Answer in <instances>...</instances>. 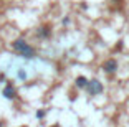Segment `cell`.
Returning a JSON list of instances; mask_svg holds the SVG:
<instances>
[{
    "mask_svg": "<svg viewBox=\"0 0 129 127\" xmlns=\"http://www.w3.org/2000/svg\"><path fill=\"white\" fill-rule=\"evenodd\" d=\"M113 2H116V4H118V2H121V0H113Z\"/></svg>",
    "mask_w": 129,
    "mask_h": 127,
    "instance_id": "14",
    "label": "cell"
},
{
    "mask_svg": "<svg viewBox=\"0 0 129 127\" xmlns=\"http://www.w3.org/2000/svg\"><path fill=\"white\" fill-rule=\"evenodd\" d=\"M101 69L106 74H116L118 73V69H119V61L116 60V58H108V60H104L101 63Z\"/></svg>",
    "mask_w": 129,
    "mask_h": 127,
    "instance_id": "3",
    "label": "cell"
},
{
    "mask_svg": "<svg viewBox=\"0 0 129 127\" xmlns=\"http://www.w3.org/2000/svg\"><path fill=\"white\" fill-rule=\"evenodd\" d=\"M2 82H7V73L5 71H0V84Z\"/></svg>",
    "mask_w": 129,
    "mask_h": 127,
    "instance_id": "10",
    "label": "cell"
},
{
    "mask_svg": "<svg viewBox=\"0 0 129 127\" xmlns=\"http://www.w3.org/2000/svg\"><path fill=\"white\" fill-rule=\"evenodd\" d=\"M0 127H5V122H4V120H0Z\"/></svg>",
    "mask_w": 129,
    "mask_h": 127,
    "instance_id": "13",
    "label": "cell"
},
{
    "mask_svg": "<svg viewBox=\"0 0 129 127\" xmlns=\"http://www.w3.org/2000/svg\"><path fill=\"white\" fill-rule=\"evenodd\" d=\"M15 76L18 81H25V79L28 78V71H27V68L25 66H18L17 68V71H15Z\"/></svg>",
    "mask_w": 129,
    "mask_h": 127,
    "instance_id": "7",
    "label": "cell"
},
{
    "mask_svg": "<svg viewBox=\"0 0 129 127\" xmlns=\"http://www.w3.org/2000/svg\"><path fill=\"white\" fill-rule=\"evenodd\" d=\"M86 93H88V96L96 97V96H99V94L104 93V84H103L98 78H93V79H89V81H88Z\"/></svg>",
    "mask_w": 129,
    "mask_h": 127,
    "instance_id": "2",
    "label": "cell"
},
{
    "mask_svg": "<svg viewBox=\"0 0 129 127\" xmlns=\"http://www.w3.org/2000/svg\"><path fill=\"white\" fill-rule=\"evenodd\" d=\"M2 97L7 99V101H15L18 97V91H17V88L12 82H7L4 86V89H2Z\"/></svg>",
    "mask_w": 129,
    "mask_h": 127,
    "instance_id": "5",
    "label": "cell"
},
{
    "mask_svg": "<svg viewBox=\"0 0 129 127\" xmlns=\"http://www.w3.org/2000/svg\"><path fill=\"white\" fill-rule=\"evenodd\" d=\"M20 127H28V125H20Z\"/></svg>",
    "mask_w": 129,
    "mask_h": 127,
    "instance_id": "15",
    "label": "cell"
},
{
    "mask_svg": "<svg viewBox=\"0 0 129 127\" xmlns=\"http://www.w3.org/2000/svg\"><path fill=\"white\" fill-rule=\"evenodd\" d=\"M35 117H37L38 120H43L46 117V109H37V112H35Z\"/></svg>",
    "mask_w": 129,
    "mask_h": 127,
    "instance_id": "8",
    "label": "cell"
},
{
    "mask_svg": "<svg viewBox=\"0 0 129 127\" xmlns=\"http://www.w3.org/2000/svg\"><path fill=\"white\" fill-rule=\"evenodd\" d=\"M51 35H53V28H51L50 23H43V25H40L37 28V31H35V36H37L38 40H50Z\"/></svg>",
    "mask_w": 129,
    "mask_h": 127,
    "instance_id": "4",
    "label": "cell"
},
{
    "mask_svg": "<svg viewBox=\"0 0 129 127\" xmlns=\"http://www.w3.org/2000/svg\"><path fill=\"white\" fill-rule=\"evenodd\" d=\"M70 23H71V18H70V17H64V18L61 20V25H63V26H68Z\"/></svg>",
    "mask_w": 129,
    "mask_h": 127,
    "instance_id": "11",
    "label": "cell"
},
{
    "mask_svg": "<svg viewBox=\"0 0 129 127\" xmlns=\"http://www.w3.org/2000/svg\"><path fill=\"white\" fill-rule=\"evenodd\" d=\"M80 7H81V10H88V4H86V2H81Z\"/></svg>",
    "mask_w": 129,
    "mask_h": 127,
    "instance_id": "12",
    "label": "cell"
},
{
    "mask_svg": "<svg viewBox=\"0 0 129 127\" xmlns=\"http://www.w3.org/2000/svg\"><path fill=\"white\" fill-rule=\"evenodd\" d=\"M122 48H124V41L119 40L118 43L113 46V53H121V51H122Z\"/></svg>",
    "mask_w": 129,
    "mask_h": 127,
    "instance_id": "9",
    "label": "cell"
},
{
    "mask_svg": "<svg viewBox=\"0 0 129 127\" xmlns=\"http://www.w3.org/2000/svg\"><path fill=\"white\" fill-rule=\"evenodd\" d=\"M10 46L22 60L30 61V60H33V58H37V50H35V46H31L25 38H15V40L10 43Z\"/></svg>",
    "mask_w": 129,
    "mask_h": 127,
    "instance_id": "1",
    "label": "cell"
},
{
    "mask_svg": "<svg viewBox=\"0 0 129 127\" xmlns=\"http://www.w3.org/2000/svg\"><path fill=\"white\" fill-rule=\"evenodd\" d=\"M88 81H89V79H88L86 76H83V74L76 76L75 78V88H78V89H86Z\"/></svg>",
    "mask_w": 129,
    "mask_h": 127,
    "instance_id": "6",
    "label": "cell"
}]
</instances>
